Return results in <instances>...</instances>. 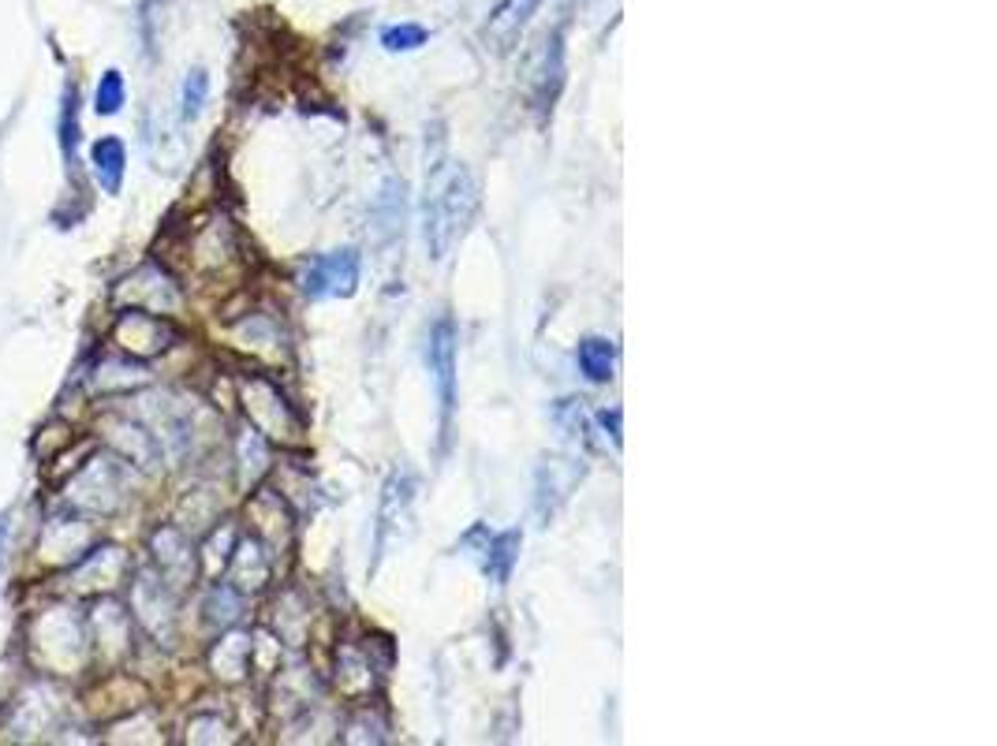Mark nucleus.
I'll return each instance as SVG.
<instances>
[{"label":"nucleus","instance_id":"obj_18","mask_svg":"<svg viewBox=\"0 0 997 746\" xmlns=\"http://www.w3.org/2000/svg\"><path fill=\"white\" fill-rule=\"evenodd\" d=\"M538 8H542V0H501V4L489 12V23L483 31L486 49H494L497 57L512 53L515 45H520L523 31H528V23L534 20Z\"/></svg>","mask_w":997,"mask_h":746},{"label":"nucleus","instance_id":"obj_14","mask_svg":"<svg viewBox=\"0 0 997 746\" xmlns=\"http://www.w3.org/2000/svg\"><path fill=\"white\" fill-rule=\"evenodd\" d=\"M415 475H407V470H396V475H389L385 489H382V504H378V534H374V568L389 557V549H393V541L401 538V526L407 523V515H411V504H415Z\"/></svg>","mask_w":997,"mask_h":746},{"label":"nucleus","instance_id":"obj_32","mask_svg":"<svg viewBox=\"0 0 997 746\" xmlns=\"http://www.w3.org/2000/svg\"><path fill=\"white\" fill-rule=\"evenodd\" d=\"M206 97H210V75H206L202 68H192L184 86H179V116H184V120H195V116L202 113Z\"/></svg>","mask_w":997,"mask_h":746},{"label":"nucleus","instance_id":"obj_17","mask_svg":"<svg viewBox=\"0 0 997 746\" xmlns=\"http://www.w3.org/2000/svg\"><path fill=\"white\" fill-rule=\"evenodd\" d=\"M247 518L255 526V538L266 549H288L292 541V512H288V500L274 493V489H258L247 504Z\"/></svg>","mask_w":997,"mask_h":746},{"label":"nucleus","instance_id":"obj_31","mask_svg":"<svg viewBox=\"0 0 997 746\" xmlns=\"http://www.w3.org/2000/svg\"><path fill=\"white\" fill-rule=\"evenodd\" d=\"M235 340H243L247 348H274V343H280V329H277L274 317L251 314L235 325Z\"/></svg>","mask_w":997,"mask_h":746},{"label":"nucleus","instance_id":"obj_2","mask_svg":"<svg viewBox=\"0 0 997 746\" xmlns=\"http://www.w3.org/2000/svg\"><path fill=\"white\" fill-rule=\"evenodd\" d=\"M26 645H31L34 668L45 676H79L90 661H94V645H90V627L86 613L71 605H49L38 613L26 627Z\"/></svg>","mask_w":997,"mask_h":746},{"label":"nucleus","instance_id":"obj_23","mask_svg":"<svg viewBox=\"0 0 997 746\" xmlns=\"http://www.w3.org/2000/svg\"><path fill=\"white\" fill-rule=\"evenodd\" d=\"M57 142L65 153V165L76 168L79 161V142H83V102H79V86L68 83L60 94V116H57Z\"/></svg>","mask_w":997,"mask_h":746},{"label":"nucleus","instance_id":"obj_29","mask_svg":"<svg viewBox=\"0 0 997 746\" xmlns=\"http://www.w3.org/2000/svg\"><path fill=\"white\" fill-rule=\"evenodd\" d=\"M565 470H568V463H560V459L542 463V470H538V515L542 518H549L553 512H557V504L568 497V489L576 486L579 475H568L565 481H560Z\"/></svg>","mask_w":997,"mask_h":746},{"label":"nucleus","instance_id":"obj_22","mask_svg":"<svg viewBox=\"0 0 997 746\" xmlns=\"http://www.w3.org/2000/svg\"><path fill=\"white\" fill-rule=\"evenodd\" d=\"M90 165H94V176L105 195H120L124 172H128V150L116 135H102V139L90 142Z\"/></svg>","mask_w":997,"mask_h":746},{"label":"nucleus","instance_id":"obj_34","mask_svg":"<svg viewBox=\"0 0 997 746\" xmlns=\"http://www.w3.org/2000/svg\"><path fill=\"white\" fill-rule=\"evenodd\" d=\"M187 743H232V727L221 721L217 713H202V716H192V724H187Z\"/></svg>","mask_w":997,"mask_h":746},{"label":"nucleus","instance_id":"obj_11","mask_svg":"<svg viewBox=\"0 0 997 746\" xmlns=\"http://www.w3.org/2000/svg\"><path fill=\"white\" fill-rule=\"evenodd\" d=\"M86 627H90V645H94L97 657H105L108 664H116L120 657L131 653V608L120 605L113 594L94 597L86 613Z\"/></svg>","mask_w":997,"mask_h":746},{"label":"nucleus","instance_id":"obj_1","mask_svg":"<svg viewBox=\"0 0 997 746\" xmlns=\"http://www.w3.org/2000/svg\"><path fill=\"white\" fill-rule=\"evenodd\" d=\"M478 213V184L460 161H441L426 176L422 232L433 261H445L452 247L464 240Z\"/></svg>","mask_w":997,"mask_h":746},{"label":"nucleus","instance_id":"obj_3","mask_svg":"<svg viewBox=\"0 0 997 746\" xmlns=\"http://www.w3.org/2000/svg\"><path fill=\"white\" fill-rule=\"evenodd\" d=\"M128 493H131V467L116 452L86 456L76 467V475L60 486V500L90 518L120 515V508L128 504Z\"/></svg>","mask_w":997,"mask_h":746},{"label":"nucleus","instance_id":"obj_19","mask_svg":"<svg viewBox=\"0 0 997 746\" xmlns=\"http://www.w3.org/2000/svg\"><path fill=\"white\" fill-rule=\"evenodd\" d=\"M269 575H274V563H269V549L262 545L255 534L251 538H235V549L229 557V582L240 590L243 597L266 590Z\"/></svg>","mask_w":997,"mask_h":746},{"label":"nucleus","instance_id":"obj_4","mask_svg":"<svg viewBox=\"0 0 997 746\" xmlns=\"http://www.w3.org/2000/svg\"><path fill=\"white\" fill-rule=\"evenodd\" d=\"M235 393H240L247 426H255L266 441H280V444L303 441V415L295 411L292 399L280 393L266 373H243L235 381Z\"/></svg>","mask_w":997,"mask_h":746},{"label":"nucleus","instance_id":"obj_15","mask_svg":"<svg viewBox=\"0 0 997 746\" xmlns=\"http://www.w3.org/2000/svg\"><path fill=\"white\" fill-rule=\"evenodd\" d=\"M150 385V373L142 366L139 359H131V354H102V359L94 362V370H90L86 377V393L97 396V399H113V396H135L142 393V388Z\"/></svg>","mask_w":997,"mask_h":746},{"label":"nucleus","instance_id":"obj_20","mask_svg":"<svg viewBox=\"0 0 997 746\" xmlns=\"http://www.w3.org/2000/svg\"><path fill=\"white\" fill-rule=\"evenodd\" d=\"M235 250H240V247H235V232H232L229 217H217V221H210L206 229H198L195 240H192L195 266L198 269H210V272L229 266V261L235 258Z\"/></svg>","mask_w":997,"mask_h":746},{"label":"nucleus","instance_id":"obj_5","mask_svg":"<svg viewBox=\"0 0 997 746\" xmlns=\"http://www.w3.org/2000/svg\"><path fill=\"white\" fill-rule=\"evenodd\" d=\"M113 343H116V351L131 354V359H139V362H150L176 348L179 329L165 314L120 306V314H116V322H113Z\"/></svg>","mask_w":997,"mask_h":746},{"label":"nucleus","instance_id":"obj_24","mask_svg":"<svg viewBox=\"0 0 997 746\" xmlns=\"http://www.w3.org/2000/svg\"><path fill=\"white\" fill-rule=\"evenodd\" d=\"M520 545H523V534L520 531H505V534H489L486 545H483V571L489 579L497 582V586H505L515 568V560H520Z\"/></svg>","mask_w":997,"mask_h":746},{"label":"nucleus","instance_id":"obj_27","mask_svg":"<svg viewBox=\"0 0 997 746\" xmlns=\"http://www.w3.org/2000/svg\"><path fill=\"white\" fill-rule=\"evenodd\" d=\"M202 613H206V623H210V627H221V631H229V627L240 623V616H243V594L232 586L229 579L213 582V586L206 590V597H202Z\"/></svg>","mask_w":997,"mask_h":746},{"label":"nucleus","instance_id":"obj_21","mask_svg":"<svg viewBox=\"0 0 997 746\" xmlns=\"http://www.w3.org/2000/svg\"><path fill=\"white\" fill-rule=\"evenodd\" d=\"M251 664H255V642H251L247 634L229 631L224 639L213 642L210 672L221 679V684H240V679H247Z\"/></svg>","mask_w":997,"mask_h":746},{"label":"nucleus","instance_id":"obj_30","mask_svg":"<svg viewBox=\"0 0 997 746\" xmlns=\"http://www.w3.org/2000/svg\"><path fill=\"white\" fill-rule=\"evenodd\" d=\"M124 105H128V83H124V75L116 68L102 71V79H97V86H94V113L116 116Z\"/></svg>","mask_w":997,"mask_h":746},{"label":"nucleus","instance_id":"obj_8","mask_svg":"<svg viewBox=\"0 0 997 746\" xmlns=\"http://www.w3.org/2000/svg\"><path fill=\"white\" fill-rule=\"evenodd\" d=\"M131 620L161 645H169L176 634V590L158 571H142L131 579Z\"/></svg>","mask_w":997,"mask_h":746},{"label":"nucleus","instance_id":"obj_26","mask_svg":"<svg viewBox=\"0 0 997 746\" xmlns=\"http://www.w3.org/2000/svg\"><path fill=\"white\" fill-rule=\"evenodd\" d=\"M337 687L348 698H359L374 687V664H370L367 650H356V645H344L337 653Z\"/></svg>","mask_w":997,"mask_h":746},{"label":"nucleus","instance_id":"obj_6","mask_svg":"<svg viewBox=\"0 0 997 746\" xmlns=\"http://www.w3.org/2000/svg\"><path fill=\"white\" fill-rule=\"evenodd\" d=\"M113 299L120 306H135V311H150L165 317H172L184 306V291H179L176 277L161 261H142L124 280H116Z\"/></svg>","mask_w":997,"mask_h":746},{"label":"nucleus","instance_id":"obj_28","mask_svg":"<svg viewBox=\"0 0 997 746\" xmlns=\"http://www.w3.org/2000/svg\"><path fill=\"white\" fill-rule=\"evenodd\" d=\"M576 359H579V370L587 373V381L602 385V381H610V377H613L616 348H613V340H605V336H587V340L579 343Z\"/></svg>","mask_w":997,"mask_h":746},{"label":"nucleus","instance_id":"obj_35","mask_svg":"<svg viewBox=\"0 0 997 746\" xmlns=\"http://www.w3.org/2000/svg\"><path fill=\"white\" fill-rule=\"evenodd\" d=\"M382 45L389 53H411V49H419V45H426V31L422 26H415V23L389 26V31L382 34Z\"/></svg>","mask_w":997,"mask_h":746},{"label":"nucleus","instance_id":"obj_10","mask_svg":"<svg viewBox=\"0 0 997 746\" xmlns=\"http://www.w3.org/2000/svg\"><path fill=\"white\" fill-rule=\"evenodd\" d=\"M299 288L306 299H348L359 288V250L344 247L311 258L299 272Z\"/></svg>","mask_w":997,"mask_h":746},{"label":"nucleus","instance_id":"obj_13","mask_svg":"<svg viewBox=\"0 0 997 746\" xmlns=\"http://www.w3.org/2000/svg\"><path fill=\"white\" fill-rule=\"evenodd\" d=\"M150 557H153V571H158L172 590H184L187 582H195V575H198L195 545L172 523H161L158 531L150 534Z\"/></svg>","mask_w":997,"mask_h":746},{"label":"nucleus","instance_id":"obj_9","mask_svg":"<svg viewBox=\"0 0 997 746\" xmlns=\"http://www.w3.org/2000/svg\"><path fill=\"white\" fill-rule=\"evenodd\" d=\"M94 545V518L65 504L60 515H49L38 534V560L49 568H71Z\"/></svg>","mask_w":997,"mask_h":746},{"label":"nucleus","instance_id":"obj_33","mask_svg":"<svg viewBox=\"0 0 997 746\" xmlns=\"http://www.w3.org/2000/svg\"><path fill=\"white\" fill-rule=\"evenodd\" d=\"M235 538H240V534H235L232 523H224L221 531H210V538H206V552H202V563H206V571H210V575H217L221 568H229Z\"/></svg>","mask_w":997,"mask_h":746},{"label":"nucleus","instance_id":"obj_12","mask_svg":"<svg viewBox=\"0 0 997 746\" xmlns=\"http://www.w3.org/2000/svg\"><path fill=\"white\" fill-rule=\"evenodd\" d=\"M102 436H105L108 452H116V456L135 470H158L161 456H165L158 436H153L135 415H105Z\"/></svg>","mask_w":997,"mask_h":746},{"label":"nucleus","instance_id":"obj_7","mask_svg":"<svg viewBox=\"0 0 997 746\" xmlns=\"http://www.w3.org/2000/svg\"><path fill=\"white\" fill-rule=\"evenodd\" d=\"M65 575L76 594H90V597L116 594L131 579V557L120 545H108V541L90 545L83 557L71 563V568H65Z\"/></svg>","mask_w":997,"mask_h":746},{"label":"nucleus","instance_id":"obj_16","mask_svg":"<svg viewBox=\"0 0 997 746\" xmlns=\"http://www.w3.org/2000/svg\"><path fill=\"white\" fill-rule=\"evenodd\" d=\"M426 359H430L433 381H438L441 411L449 418L452 407H456V325H452V317H441V322L430 329Z\"/></svg>","mask_w":997,"mask_h":746},{"label":"nucleus","instance_id":"obj_25","mask_svg":"<svg viewBox=\"0 0 997 746\" xmlns=\"http://www.w3.org/2000/svg\"><path fill=\"white\" fill-rule=\"evenodd\" d=\"M235 467H240L243 489H251L269 470V441L255 426H247V430H240V436H235Z\"/></svg>","mask_w":997,"mask_h":746}]
</instances>
